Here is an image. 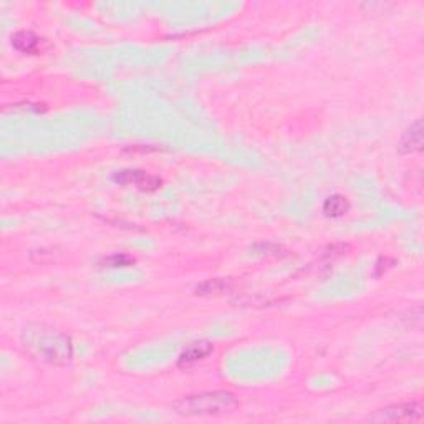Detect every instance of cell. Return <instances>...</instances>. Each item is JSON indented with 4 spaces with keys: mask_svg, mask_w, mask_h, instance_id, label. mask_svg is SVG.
Listing matches in <instances>:
<instances>
[{
    "mask_svg": "<svg viewBox=\"0 0 424 424\" xmlns=\"http://www.w3.org/2000/svg\"><path fill=\"white\" fill-rule=\"evenodd\" d=\"M23 350L33 360L52 367H65L72 361V340L64 331L45 325V323H30L23 328L20 335Z\"/></svg>",
    "mask_w": 424,
    "mask_h": 424,
    "instance_id": "cell-1",
    "label": "cell"
},
{
    "mask_svg": "<svg viewBox=\"0 0 424 424\" xmlns=\"http://www.w3.org/2000/svg\"><path fill=\"white\" fill-rule=\"evenodd\" d=\"M237 406H239V401L229 392L191 394L174 403V409L181 416H209V414L231 413Z\"/></svg>",
    "mask_w": 424,
    "mask_h": 424,
    "instance_id": "cell-2",
    "label": "cell"
},
{
    "mask_svg": "<svg viewBox=\"0 0 424 424\" xmlns=\"http://www.w3.org/2000/svg\"><path fill=\"white\" fill-rule=\"evenodd\" d=\"M423 419L421 403H405L376 411L372 421L378 423H419Z\"/></svg>",
    "mask_w": 424,
    "mask_h": 424,
    "instance_id": "cell-3",
    "label": "cell"
},
{
    "mask_svg": "<svg viewBox=\"0 0 424 424\" xmlns=\"http://www.w3.org/2000/svg\"><path fill=\"white\" fill-rule=\"evenodd\" d=\"M115 181L119 182V184H133L141 191H148V193L160 189L161 182H163L160 177L151 176V174L144 171H138V169H135V171L128 169V171L115 174Z\"/></svg>",
    "mask_w": 424,
    "mask_h": 424,
    "instance_id": "cell-4",
    "label": "cell"
},
{
    "mask_svg": "<svg viewBox=\"0 0 424 424\" xmlns=\"http://www.w3.org/2000/svg\"><path fill=\"white\" fill-rule=\"evenodd\" d=\"M423 122L421 119H418V122H414L408 130L405 131V135H403V138L400 141V151L403 155H411V153H418L423 149Z\"/></svg>",
    "mask_w": 424,
    "mask_h": 424,
    "instance_id": "cell-5",
    "label": "cell"
},
{
    "mask_svg": "<svg viewBox=\"0 0 424 424\" xmlns=\"http://www.w3.org/2000/svg\"><path fill=\"white\" fill-rule=\"evenodd\" d=\"M212 351H214V347H212V343H209V342L191 343L189 347H186L184 351L181 353L177 365H180L181 368H188V367H191V365H194V363H197V361L204 360L206 356L211 355Z\"/></svg>",
    "mask_w": 424,
    "mask_h": 424,
    "instance_id": "cell-6",
    "label": "cell"
},
{
    "mask_svg": "<svg viewBox=\"0 0 424 424\" xmlns=\"http://www.w3.org/2000/svg\"><path fill=\"white\" fill-rule=\"evenodd\" d=\"M41 44H44V39H40L39 35L30 30H20L14 33L12 37V45L22 53H28V55H33V53L41 52Z\"/></svg>",
    "mask_w": 424,
    "mask_h": 424,
    "instance_id": "cell-7",
    "label": "cell"
},
{
    "mask_svg": "<svg viewBox=\"0 0 424 424\" xmlns=\"http://www.w3.org/2000/svg\"><path fill=\"white\" fill-rule=\"evenodd\" d=\"M350 209V202L345 196L340 194H334V196L327 197L323 202V212L328 218H342Z\"/></svg>",
    "mask_w": 424,
    "mask_h": 424,
    "instance_id": "cell-8",
    "label": "cell"
},
{
    "mask_svg": "<svg viewBox=\"0 0 424 424\" xmlns=\"http://www.w3.org/2000/svg\"><path fill=\"white\" fill-rule=\"evenodd\" d=\"M231 284L224 278H211V280L202 282L196 287V293L197 295H211V293H220L224 290H227Z\"/></svg>",
    "mask_w": 424,
    "mask_h": 424,
    "instance_id": "cell-9",
    "label": "cell"
},
{
    "mask_svg": "<svg viewBox=\"0 0 424 424\" xmlns=\"http://www.w3.org/2000/svg\"><path fill=\"white\" fill-rule=\"evenodd\" d=\"M133 264H135V259L126 253H115V256L105 257L102 260V265H105V267H128Z\"/></svg>",
    "mask_w": 424,
    "mask_h": 424,
    "instance_id": "cell-10",
    "label": "cell"
}]
</instances>
